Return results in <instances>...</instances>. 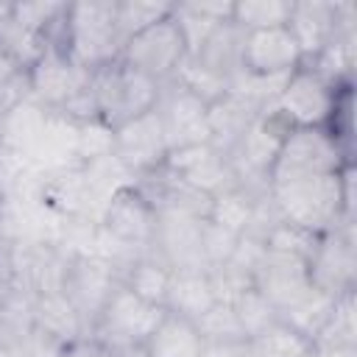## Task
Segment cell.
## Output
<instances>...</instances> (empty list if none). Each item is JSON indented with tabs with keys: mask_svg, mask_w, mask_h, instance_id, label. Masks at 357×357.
<instances>
[{
	"mask_svg": "<svg viewBox=\"0 0 357 357\" xmlns=\"http://www.w3.org/2000/svg\"><path fill=\"white\" fill-rule=\"evenodd\" d=\"M20 75H25V70H22V67L3 50V45H0V89L8 86L11 81H17Z\"/></svg>",
	"mask_w": 357,
	"mask_h": 357,
	"instance_id": "41",
	"label": "cell"
},
{
	"mask_svg": "<svg viewBox=\"0 0 357 357\" xmlns=\"http://www.w3.org/2000/svg\"><path fill=\"white\" fill-rule=\"evenodd\" d=\"M212 304H218V301H215L206 271H173L170 287H167V296H165V310L167 312L198 321Z\"/></svg>",
	"mask_w": 357,
	"mask_h": 357,
	"instance_id": "23",
	"label": "cell"
},
{
	"mask_svg": "<svg viewBox=\"0 0 357 357\" xmlns=\"http://www.w3.org/2000/svg\"><path fill=\"white\" fill-rule=\"evenodd\" d=\"M33 329L59 349L89 335L84 318L64 293H45L33 298Z\"/></svg>",
	"mask_w": 357,
	"mask_h": 357,
	"instance_id": "19",
	"label": "cell"
},
{
	"mask_svg": "<svg viewBox=\"0 0 357 357\" xmlns=\"http://www.w3.org/2000/svg\"><path fill=\"white\" fill-rule=\"evenodd\" d=\"M170 17L176 20L187 53H198V47L209 39V33L231 20V3H220V0H209V3H173Z\"/></svg>",
	"mask_w": 357,
	"mask_h": 357,
	"instance_id": "22",
	"label": "cell"
},
{
	"mask_svg": "<svg viewBox=\"0 0 357 357\" xmlns=\"http://www.w3.org/2000/svg\"><path fill=\"white\" fill-rule=\"evenodd\" d=\"M106 153H112V128L103 120L78 126V162L86 165Z\"/></svg>",
	"mask_w": 357,
	"mask_h": 357,
	"instance_id": "38",
	"label": "cell"
},
{
	"mask_svg": "<svg viewBox=\"0 0 357 357\" xmlns=\"http://www.w3.org/2000/svg\"><path fill=\"white\" fill-rule=\"evenodd\" d=\"M346 165H354V156H349L326 128H290L271 167V181L293 176H332Z\"/></svg>",
	"mask_w": 357,
	"mask_h": 357,
	"instance_id": "6",
	"label": "cell"
},
{
	"mask_svg": "<svg viewBox=\"0 0 357 357\" xmlns=\"http://www.w3.org/2000/svg\"><path fill=\"white\" fill-rule=\"evenodd\" d=\"M165 170L176 176L181 184L204 192L206 198H215L234 187V170H231L229 156L220 153L209 142L170 151L165 159Z\"/></svg>",
	"mask_w": 357,
	"mask_h": 357,
	"instance_id": "15",
	"label": "cell"
},
{
	"mask_svg": "<svg viewBox=\"0 0 357 357\" xmlns=\"http://www.w3.org/2000/svg\"><path fill=\"white\" fill-rule=\"evenodd\" d=\"M162 84L134 70L123 59H114L89 73V92L95 98L98 114L109 128H117L145 112H151L159 100Z\"/></svg>",
	"mask_w": 357,
	"mask_h": 357,
	"instance_id": "3",
	"label": "cell"
},
{
	"mask_svg": "<svg viewBox=\"0 0 357 357\" xmlns=\"http://www.w3.org/2000/svg\"><path fill=\"white\" fill-rule=\"evenodd\" d=\"M173 11V3H165V0H117V31L123 36V45L145 31L148 25L165 20L167 14Z\"/></svg>",
	"mask_w": 357,
	"mask_h": 357,
	"instance_id": "32",
	"label": "cell"
},
{
	"mask_svg": "<svg viewBox=\"0 0 357 357\" xmlns=\"http://www.w3.org/2000/svg\"><path fill=\"white\" fill-rule=\"evenodd\" d=\"M245 343H204L201 357H243Z\"/></svg>",
	"mask_w": 357,
	"mask_h": 357,
	"instance_id": "42",
	"label": "cell"
},
{
	"mask_svg": "<svg viewBox=\"0 0 357 357\" xmlns=\"http://www.w3.org/2000/svg\"><path fill=\"white\" fill-rule=\"evenodd\" d=\"M187 56L190 53H187L184 36H181V31L170 14L153 25H148L145 31L134 33L123 45V53H120V59L126 64L145 73L156 84H167Z\"/></svg>",
	"mask_w": 357,
	"mask_h": 357,
	"instance_id": "7",
	"label": "cell"
},
{
	"mask_svg": "<svg viewBox=\"0 0 357 357\" xmlns=\"http://www.w3.org/2000/svg\"><path fill=\"white\" fill-rule=\"evenodd\" d=\"M64 53L89 73L120 59L123 36L117 31V0L67 3Z\"/></svg>",
	"mask_w": 357,
	"mask_h": 357,
	"instance_id": "2",
	"label": "cell"
},
{
	"mask_svg": "<svg viewBox=\"0 0 357 357\" xmlns=\"http://www.w3.org/2000/svg\"><path fill=\"white\" fill-rule=\"evenodd\" d=\"M354 61H357V33H335L324 45V50L307 61V67L315 70L332 86H340V84H354L351 81Z\"/></svg>",
	"mask_w": 357,
	"mask_h": 357,
	"instance_id": "25",
	"label": "cell"
},
{
	"mask_svg": "<svg viewBox=\"0 0 357 357\" xmlns=\"http://www.w3.org/2000/svg\"><path fill=\"white\" fill-rule=\"evenodd\" d=\"M290 17V0H237L231 3V22L248 31L282 28Z\"/></svg>",
	"mask_w": 357,
	"mask_h": 357,
	"instance_id": "28",
	"label": "cell"
},
{
	"mask_svg": "<svg viewBox=\"0 0 357 357\" xmlns=\"http://www.w3.org/2000/svg\"><path fill=\"white\" fill-rule=\"evenodd\" d=\"M248 346L259 357H312V340L304 337L301 332L290 329L287 324L276 321L265 332L248 340Z\"/></svg>",
	"mask_w": 357,
	"mask_h": 357,
	"instance_id": "30",
	"label": "cell"
},
{
	"mask_svg": "<svg viewBox=\"0 0 357 357\" xmlns=\"http://www.w3.org/2000/svg\"><path fill=\"white\" fill-rule=\"evenodd\" d=\"M231 307H234L237 321H240V326H243V332H245L248 340L257 337L259 332H265L268 326H273V324L279 321L276 307H273L254 284H251L248 290H243V296H240Z\"/></svg>",
	"mask_w": 357,
	"mask_h": 357,
	"instance_id": "35",
	"label": "cell"
},
{
	"mask_svg": "<svg viewBox=\"0 0 357 357\" xmlns=\"http://www.w3.org/2000/svg\"><path fill=\"white\" fill-rule=\"evenodd\" d=\"M170 81L178 84L181 89H187L190 95L201 98L204 103H215V100H220L229 92V78L218 75L215 70L201 64L195 56H187Z\"/></svg>",
	"mask_w": 357,
	"mask_h": 357,
	"instance_id": "29",
	"label": "cell"
},
{
	"mask_svg": "<svg viewBox=\"0 0 357 357\" xmlns=\"http://www.w3.org/2000/svg\"><path fill=\"white\" fill-rule=\"evenodd\" d=\"M11 22H14V17H11V3H0V42H3L6 31L11 28Z\"/></svg>",
	"mask_w": 357,
	"mask_h": 357,
	"instance_id": "44",
	"label": "cell"
},
{
	"mask_svg": "<svg viewBox=\"0 0 357 357\" xmlns=\"http://www.w3.org/2000/svg\"><path fill=\"white\" fill-rule=\"evenodd\" d=\"M335 95H337V86H332L315 70L301 64L287 75L271 109L287 123V128H324L332 112Z\"/></svg>",
	"mask_w": 357,
	"mask_h": 357,
	"instance_id": "9",
	"label": "cell"
},
{
	"mask_svg": "<svg viewBox=\"0 0 357 357\" xmlns=\"http://www.w3.org/2000/svg\"><path fill=\"white\" fill-rule=\"evenodd\" d=\"M335 298L337 296H329V293H324L318 287H310L301 298H296L287 310L279 312V321L287 324L290 329L301 332L304 337L315 340V335L321 332V326L326 324V318H329V312L335 307Z\"/></svg>",
	"mask_w": 357,
	"mask_h": 357,
	"instance_id": "27",
	"label": "cell"
},
{
	"mask_svg": "<svg viewBox=\"0 0 357 357\" xmlns=\"http://www.w3.org/2000/svg\"><path fill=\"white\" fill-rule=\"evenodd\" d=\"M0 209H3V195H0Z\"/></svg>",
	"mask_w": 357,
	"mask_h": 357,
	"instance_id": "46",
	"label": "cell"
},
{
	"mask_svg": "<svg viewBox=\"0 0 357 357\" xmlns=\"http://www.w3.org/2000/svg\"><path fill=\"white\" fill-rule=\"evenodd\" d=\"M117 284H120V273L109 262H103L92 254H73L61 293L70 298V304L78 310L86 329L92 332V324L98 321L100 310L106 307V301Z\"/></svg>",
	"mask_w": 357,
	"mask_h": 357,
	"instance_id": "13",
	"label": "cell"
},
{
	"mask_svg": "<svg viewBox=\"0 0 357 357\" xmlns=\"http://www.w3.org/2000/svg\"><path fill=\"white\" fill-rule=\"evenodd\" d=\"M271 201L284 223L324 234L340 223H354L343 209L340 170L332 176H293L271 181Z\"/></svg>",
	"mask_w": 357,
	"mask_h": 357,
	"instance_id": "1",
	"label": "cell"
},
{
	"mask_svg": "<svg viewBox=\"0 0 357 357\" xmlns=\"http://www.w3.org/2000/svg\"><path fill=\"white\" fill-rule=\"evenodd\" d=\"M170 276H173V268H170L165 259H159L156 254H148V257L137 259V262L123 273V284H126L131 293H137L139 298L165 307V296H167V287H170Z\"/></svg>",
	"mask_w": 357,
	"mask_h": 357,
	"instance_id": "26",
	"label": "cell"
},
{
	"mask_svg": "<svg viewBox=\"0 0 357 357\" xmlns=\"http://www.w3.org/2000/svg\"><path fill=\"white\" fill-rule=\"evenodd\" d=\"M98 226L109 240H114L120 248H126L134 259L153 254L156 209L137 184L114 192L106 201V206L98 218Z\"/></svg>",
	"mask_w": 357,
	"mask_h": 357,
	"instance_id": "5",
	"label": "cell"
},
{
	"mask_svg": "<svg viewBox=\"0 0 357 357\" xmlns=\"http://www.w3.org/2000/svg\"><path fill=\"white\" fill-rule=\"evenodd\" d=\"M156 114L162 120L170 151L209 142V103L190 95L178 84H173V81L162 84L159 100H156Z\"/></svg>",
	"mask_w": 357,
	"mask_h": 357,
	"instance_id": "14",
	"label": "cell"
},
{
	"mask_svg": "<svg viewBox=\"0 0 357 357\" xmlns=\"http://www.w3.org/2000/svg\"><path fill=\"white\" fill-rule=\"evenodd\" d=\"M243 36H245V31L237 28V25L229 20V22H223V25H218V28L209 33V39L198 47V53H192V56H195L201 64H206L209 70H215L218 75L229 78V84H231L234 73L240 70Z\"/></svg>",
	"mask_w": 357,
	"mask_h": 357,
	"instance_id": "24",
	"label": "cell"
},
{
	"mask_svg": "<svg viewBox=\"0 0 357 357\" xmlns=\"http://www.w3.org/2000/svg\"><path fill=\"white\" fill-rule=\"evenodd\" d=\"M265 251H268V245H265L262 237L240 234V237H237V245H234V251H231V257H229L226 262L234 265L240 273H245V276L254 282V273H257L259 262L265 259Z\"/></svg>",
	"mask_w": 357,
	"mask_h": 357,
	"instance_id": "39",
	"label": "cell"
},
{
	"mask_svg": "<svg viewBox=\"0 0 357 357\" xmlns=\"http://www.w3.org/2000/svg\"><path fill=\"white\" fill-rule=\"evenodd\" d=\"M284 28L290 31V36L298 45L301 64H307L335 36V3L332 0H296V3H290V17H287Z\"/></svg>",
	"mask_w": 357,
	"mask_h": 357,
	"instance_id": "18",
	"label": "cell"
},
{
	"mask_svg": "<svg viewBox=\"0 0 357 357\" xmlns=\"http://www.w3.org/2000/svg\"><path fill=\"white\" fill-rule=\"evenodd\" d=\"M165 312H167L165 307L139 298L120 282L114 287V293L109 296L106 307L100 310L98 321L92 324L89 335L98 337L100 343H106L117 354L128 351V349H142L145 340L159 326V321L165 318Z\"/></svg>",
	"mask_w": 357,
	"mask_h": 357,
	"instance_id": "4",
	"label": "cell"
},
{
	"mask_svg": "<svg viewBox=\"0 0 357 357\" xmlns=\"http://www.w3.org/2000/svg\"><path fill=\"white\" fill-rule=\"evenodd\" d=\"M237 237L234 231L212 223V220H204V231H201V251H204V265L212 268V265H223L234 245H237Z\"/></svg>",
	"mask_w": 357,
	"mask_h": 357,
	"instance_id": "37",
	"label": "cell"
},
{
	"mask_svg": "<svg viewBox=\"0 0 357 357\" xmlns=\"http://www.w3.org/2000/svg\"><path fill=\"white\" fill-rule=\"evenodd\" d=\"M120 357H145L142 349H128V351H120Z\"/></svg>",
	"mask_w": 357,
	"mask_h": 357,
	"instance_id": "45",
	"label": "cell"
},
{
	"mask_svg": "<svg viewBox=\"0 0 357 357\" xmlns=\"http://www.w3.org/2000/svg\"><path fill=\"white\" fill-rule=\"evenodd\" d=\"M112 153L134 178L148 176L165 165L170 148H167V137H165L162 120L156 114V106L151 112L112 128Z\"/></svg>",
	"mask_w": 357,
	"mask_h": 357,
	"instance_id": "11",
	"label": "cell"
},
{
	"mask_svg": "<svg viewBox=\"0 0 357 357\" xmlns=\"http://www.w3.org/2000/svg\"><path fill=\"white\" fill-rule=\"evenodd\" d=\"M59 357H120L117 351H112L106 343H100L98 337L86 335V337H78L67 346H61Z\"/></svg>",
	"mask_w": 357,
	"mask_h": 357,
	"instance_id": "40",
	"label": "cell"
},
{
	"mask_svg": "<svg viewBox=\"0 0 357 357\" xmlns=\"http://www.w3.org/2000/svg\"><path fill=\"white\" fill-rule=\"evenodd\" d=\"M195 326H198L204 343H248L231 304H212L195 321Z\"/></svg>",
	"mask_w": 357,
	"mask_h": 357,
	"instance_id": "34",
	"label": "cell"
},
{
	"mask_svg": "<svg viewBox=\"0 0 357 357\" xmlns=\"http://www.w3.org/2000/svg\"><path fill=\"white\" fill-rule=\"evenodd\" d=\"M312 357H357V346H312Z\"/></svg>",
	"mask_w": 357,
	"mask_h": 357,
	"instance_id": "43",
	"label": "cell"
},
{
	"mask_svg": "<svg viewBox=\"0 0 357 357\" xmlns=\"http://www.w3.org/2000/svg\"><path fill=\"white\" fill-rule=\"evenodd\" d=\"M25 75L31 100H36L45 112H59L64 103H70L89 86V70L75 64L59 47H47Z\"/></svg>",
	"mask_w": 357,
	"mask_h": 357,
	"instance_id": "12",
	"label": "cell"
},
{
	"mask_svg": "<svg viewBox=\"0 0 357 357\" xmlns=\"http://www.w3.org/2000/svg\"><path fill=\"white\" fill-rule=\"evenodd\" d=\"M257 114L259 112L251 103L234 92H226L220 100L209 103V145H215L220 153H229L257 120Z\"/></svg>",
	"mask_w": 357,
	"mask_h": 357,
	"instance_id": "20",
	"label": "cell"
},
{
	"mask_svg": "<svg viewBox=\"0 0 357 357\" xmlns=\"http://www.w3.org/2000/svg\"><path fill=\"white\" fill-rule=\"evenodd\" d=\"M315 240L318 234L307 231V229H298L293 223H279L271 229V234L265 237V245L268 251H276V254H287V257H298V259H310L312 248H315Z\"/></svg>",
	"mask_w": 357,
	"mask_h": 357,
	"instance_id": "36",
	"label": "cell"
},
{
	"mask_svg": "<svg viewBox=\"0 0 357 357\" xmlns=\"http://www.w3.org/2000/svg\"><path fill=\"white\" fill-rule=\"evenodd\" d=\"M145 357H201L204 337L195 321L181 318L176 312H165L153 335L142 346Z\"/></svg>",
	"mask_w": 357,
	"mask_h": 357,
	"instance_id": "21",
	"label": "cell"
},
{
	"mask_svg": "<svg viewBox=\"0 0 357 357\" xmlns=\"http://www.w3.org/2000/svg\"><path fill=\"white\" fill-rule=\"evenodd\" d=\"M153 209H156L153 254L165 259L173 271H206L201 251V231L206 218L170 204H159Z\"/></svg>",
	"mask_w": 357,
	"mask_h": 357,
	"instance_id": "10",
	"label": "cell"
},
{
	"mask_svg": "<svg viewBox=\"0 0 357 357\" xmlns=\"http://www.w3.org/2000/svg\"><path fill=\"white\" fill-rule=\"evenodd\" d=\"M254 201L257 198H251L243 190L231 187V190H226V192H220V195L212 198V206H209V218L206 220H212V223H218V226H223V229H229L234 234H243L248 229V223H251Z\"/></svg>",
	"mask_w": 357,
	"mask_h": 357,
	"instance_id": "33",
	"label": "cell"
},
{
	"mask_svg": "<svg viewBox=\"0 0 357 357\" xmlns=\"http://www.w3.org/2000/svg\"><path fill=\"white\" fill-rule=\"evenodd\" d=\"M254 287L276 307V312H282L296 298H301L312 284H310L304 259L265 251V259L259 262V268L254 273Z\"/></svg>",
	"mask_w": 357,
	"mask_h": 357,
	"instance_id": "17",
	"label": "cell"
},
{
	"mask_svg": "<svg viewBox=\"0 0 357 357\" xmlns=\"http://www.w3.org/2000/svg\"><path fill=\"white\" fill-rule=\"evenodd\" d=\"M312 346H357V321H354V290L335 298V307L315 335Z\"/></svg>",
	"mask_w": 357,
	"mask_h": 357,
	"instance_id": "31",
	"label": "cell"
},
{
	"mask_svg": "<svg viewBox=\"0 0 357 357\" xmlns=\"http://www.w3.org/2000/svg\"><path fill=\"white\" fill-rule=\"evenodd\" d=\"M296 67H301V53L284 25L248 31L243 36L240 70L254 75H290Z\"/></svg>",
	"mask_w": 357,
	"mask_h": 357,
	"instance_id": "16",
	"label": "cell"
},
{
	"mask_svg": "<svg viewBox=\"0 0 357 357\" xmlns=\"http://www.w3.org/2000/svg\"><path fill=\"white\" fill-rule=\"evenodd\" d=\"M307 276L310 284L329 293L343 296L354 290L357 279V240H354V223H340L324 234H318L315 248L307 259Z\"/></svg>",
	"mask_w": 357,
	"mask_h": 357,
	"instance_id": "8",
	"label": "cell"
}]
</instances>
